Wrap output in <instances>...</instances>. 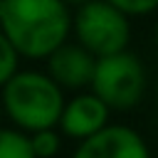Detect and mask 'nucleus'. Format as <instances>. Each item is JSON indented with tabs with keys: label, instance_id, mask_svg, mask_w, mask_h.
<instances>
[{
	"label": "nucleus",
	"instance_id": "nucleus-11",
	"mask_svg": "<svg viewBox=\"0 0 158 158\" xmlns=\"http://www.w3.org/2000/svg\"><path fill=\"white\" fill-rule=\"evenodd\" d=\"M114 2L118 10H123L128 17L136 15H151L153 10H158V0H109Z\"/></svg>",
	"mask_w": 158,
	"mask_h": 158
},
{
	"label": "nucleus",
	"instance_id": "nucleus-14",
	"mask_svg": "<svg viewBox=\"0 0 158 158\" xmlns=\"http://www.w3.org/2000/svg\"><path fill=\"white\" fill-rule=\"evenodd\" d=\"M2 118H5V111H2V101H0V123H2Z\"/></svg>",
	"mask_w": 158,
	"mask_h": 158
},
{
	"label": "nucleus",
	"instance_id": "nucleus-6",
	"mask_svg": "<svg viewBox=\"0 0 158 158\" xmlns=\"http://www.w3.org/2000/svg\"><path fill=\"white\" fill-rule=\"evenodd\" d=\"M47 74L69 91L89 89L94 67H96V54L89 52L79 42H62L57 49H52L47 57Z\"/></svg>",
	"mask_w": 158,
	"mask_h": 158
},
{
	"label": "nucleus",
	"instance_id": "nucleus-3",
	"mask_svg": "<svg viewBox=\"0 0 158 158\" xmlns=\"http://www.w3.org/2000/svg\"><path fill=\"white\" fill-rule=\"evenodd\" d=\"M89 89L104 99L111 111H128L141 104L146 91V67L143 62L126 49L96 57L94 77Z\"/></svg>",
	"mask_w": 158,
	"mask_h": 158
},
{
	"label": "nucleus",
	"instance_id": "nucleus-15",
	"mask_svg": "<svg viewBox=\"0 0 158 158\" xmlns=\"http://www.w3.org/2000/svg\"><path fill=\"white\" fill-rule=\"evenodd\" d=\"M156 101H158V81H156Z\"/></svg>",
	"mask_w": 158,
	"mask_h": 158
},
{
	"label": "nucleus",
	"instance_id": "nucleus-8",
	"mask_svg": "<svg viewBox=\"0 0 158 158\" xmlns=\"http://www.w3.org/2000/svg\"><path fill=\"white\" fill-rule=\"evenodd\" d=\"M0 158H35L32 156V143L30 133L12 126L0 123Z\"/></svg>",
	"mask_w": 158,
	"mask_h": 158
},
{
	"label": "nucleus",
	"instance_id": "nucleus-7",
	"mask_svg": "<svg viewBox=\"0 0 158 158\" xmlns=\"http://www.w3.org/2000/svg\"><path fill=\"white\" fill-rule=\"evenodd\" d=\"M109 114L111 109L104 104V99H99L91 89L89 91L79 89L72 99H64L57 128L62 131V136L81 141L94 131H99L104 123H109Z\"/></svg>",
	"mask_w": 158,
	"mask_h": 158
},
{
	"label": "nucleus",
	"instance_id": "nucleus-13",
	"mask_svg": "<svg viewBox=\"0 0 158 158\" xmlns=\"http://www.w3.org/2000/svg\"><path fill=\"white\" fill-rule=\"evenodd\" d=\"M153 37H156V47H158V22H156V30H153Z\"/></svg>",
	"mask_w": 158,
	"mask_h": 158
},
{
	"label": "nucleus",
	"instance_id": "nucleus-2",
	"mask_svg": "<svg viewBox=\"0 0 158 158\" xmlns=\"http://www.w3.org/2000/svg\"><path fill=\"white\" fill-rule=\"evenodd\" d=\"M0 101L5 118L17 128L32 133L37 128L57 126L64 106V89L37 69H17L2 86Z\"/></svg>",
	"mask_w": 158,
	"mask_h": 158
},
{
	"label": "nucleus",
	"instance_id": "nucleus-12",
	"mask_svg": "<svg viewBox=\"0 0 158 158\" xmlns=\"http://www.w3.org/2000/svg\"><path fill=\"white\" fill-rule=\"evenodd\" d=\"M64 5H69V7H79V5H84V2H89V0H62Z\"/></svg>",
	"mask_w": 158,
	"mask_h": 158
},
{
	"label": "nucleus",
	"instance_id": "nucleus-10",
	"mask_svg": "<svg viewBox=\"0 0 158 158\" xmlns=\"http://www.w3.org/2000/svg\"><path fill=\"white\" fill-rule=\"evenodd\" d=\"M20 69V54L12 47V42L7 40V35L0 30V86Z\"/></svg>",
	"mask_w": 158,
	"mask_h": 158
},
{
	"label": "nucleus",
	"instance_id": "nucleus-4",
	"mask_svg": "<svg viewBox=\"0 0 158 158\" xmlns=\"http://www.w3.org/2000/svg\"><path fill=\"white\" fill-rule=\"evenodd\" d=\"M72 32L96 57L121 52L131 42V20L109 0H89L72 12Z\"/></svg>",
	"mask_w": 158,
	"mask_h": 158
},
{
	"label": "nucleus",
	"instance_id": "nucleus-1",
	"mask_svg": "<svg viewBox=\"0 0 158 158\" xmlns=\"http://www.w3.org/2000/svg\"><path fill=\"white\" fill-rule=\"evenodd\" d=\"M0 30L25 59H44L67 42L72 7L62 0H2Z\"/></svg>",
	"mask_w": 158,
	"mask_h": 158
},
{
	"label": "nucleus",
	"instance_id": "nucleus-9",
	"mask_svg": "<svg viewBox=\"0 0 158 158\" xmlns=\"http://www.w3.org/2000/svg\"><path fill=\"white\" fill-rule=\"evenodd\" d=\"M30 143H32V156H40V158L57 156L62 151V131H57V126L37 128L30 133Z\"/></svg>",
	"mask_w": 158,
	"mask_h": 158
},
{
	"label": "nucleus",
	"instance_id": "nucleus-16",
	"mask_svg": "<svg viewBox=\"0 0 158 158\" xmlns=\"http://www.w3.org/2000/svg\"><path fill=\"white\" fill-rule=\"evenodd\" d=\"M0 7H2V0H0Z\"/></svg>",
	"mask_w": 158,
	"mask_h": 158
},
{
	"label": "nucleus",
	"instance_id": "nucleus-5",
	"mask_svg": "<svg viewBox=\"0 0 158 158\" xmlns=\"http://www.w3.org/2000/svg\"><path fill=\"white\" fill-rule=\"evenodd\" d=\"M146 138L126 123H104L74 148L77 158H148Z\"/></svg>",
	"mask_w": 158,
	"mask_h": 158
}]
</instances>
